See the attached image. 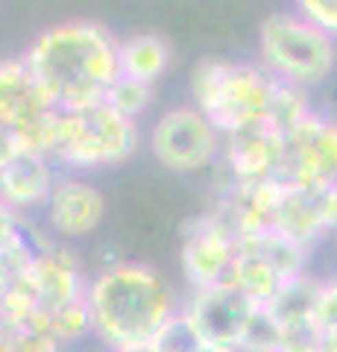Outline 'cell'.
Segmentation results:
<instances>
[{
    "instance_id": "6da1fadb",
    "label": "cell",
    "mask_w": 337,
    "mask_h": 352,
    "mask_svg": "<svg viewBox=\"0 0 337 352\" xmlns=\"http://www.w3.org/2000/svg\"><path fill=\"white\" fill-rule=\"evenodd\" d=\"M117 44L121 38L112 36V30L77 18L41 30L21 56L56 109L73 112L100 103L108 85L121 76Z\"/></svg>"
},
{
    "instance_id": "7a4b0ae2",
    "label": "cell",
    "mask_w": 337,
    "mask_h": 352,
    "mask_svg": "<svg viewBox=\"0 0 337 352\" xmlns=\"http://www.w3.org/2000/svg\"><path fill=\"white\" fill-rule=\"evenodd\" d=\"M91 329L100 344L115 352L150 344L156 332L182 308V300L161 270L144 261L115 258L97 267L89 279Z\"/></svg>"
},
{
    "instance_id": "3957f363",
    "label": "cell",
    "mask_w": 337,
    "mask_h": 352,
    "mask_svg": "<svg viewBox=\"0 0 337 352\" xmlns=\"http://www.w3.org/2000/svg\"><path fill=\"white\" fill-rule=\"evenodd\" d=\"M276 80L258 62L205 56L191 71V106L211 120L223 138L267 124Z\"/></svg>"
},
{
    "instance_id": "277c9868",
    "label": "cell",
    "mask_w": 337,
    "mask_h": 352,
    "mask_svg": "<svg viewBox=\"0 0 337 352\" xmlns=\"http://www.w3.org/2000/svg\"><path fill=\"white\" fill-rule=\"evenodd\" d=\"M258 65L273 80L311 91L337 68V38L297 9L273 12L258 27Z\"/></svg>"
},
{
    "instance_id": "5b68a950",
    "label": "cell",
    "mask_w": 337,
    "mask_h": 352,
    "mask_svg": "<svg viewBox=\"0 0 337 352\" xmlns=\"http://www.w3.org/2000/svg\"><path fill=\"white\" fill-rule=\"evenodd\" d=\"M141 147V126L115 112L106 100L62 112L56 144H53V162L65 170L85 173L115 168Z\"/></svg>"
},
{
    "instance_id": "8992f818",
    "label": "cell",
    "mask_w": 337,
    "mask_h": 352,
    "mask_svg": "<svg viewBox=\"0 0 337 352\" xmlns=\"http://www.w3.org/2000/svg\"><path fill=\"white\" fill-rule=\"evenodd\" d=\"M62 109L45 94L30 74L24 56H12L0 65V129L3 147H24L53 159Z\"/></svg>"
},
{
    "instance_id": "52a82bcc",
    "label": "cell",
    "mask_w": 337,
    "mask_h": 352,
    "mask_svg": "<svg viewBox=\"0 0 337 352\" xmlns=\"http://www.w3.org/2000/svg\"><path fill=\"white\" fill-rule=\"evenodd\" d=\"M147 147L167 173L191 176L220 164L223 135L197 106H173L153 120Z\"/></svg>"
},
{
    "instance_id": "ba28073f",
    "label": "cell",
    "mask_w": 337,
    "mask_h": 352,
    "mask_svg": "<svg viewBox=\"0 0 337 352\" xmlns=\"http://www.w3.org/2000/svg\"><path fill=\"white\" fill-rule=\"evenodd\" d=\"M237 244H241L237 235L211 208L188 220L182 229L179 247V267L188 282V291L229 282L232 264L237 258Z\"/></svg>"
},
{
    "instance_id": "9c48e42d",
    "label": "cell",
    "mask_w": 337,
    "mask_h": 352,
    "mask_svg": "<svg viewBox=\"0 0 337 352\" xmlns=\"http://www.w3.org/2000/svg\"><path fill=\"white\" fill-rule=\"evenodd\" d=\"M255 311L258 302H253L229 282L188 291V296L182 300V314L194 323L205 346L237 349Z\"/></svg>"
},
{
    "instance_id": "30bf717a",
    "label": "cell",
    "mask_w": 337,
    "mask_h": 352,
    "mask_svg": "<svg viewBox=\"0 0 337 352\" xmlns=\"http://www.w3.org/2000/svg\"><path fill=\"white\" fill-rule=\"evenodd\" d=\"M279 179L293 185L337 182V120L332 115L314 109L297 129L288 132Z\"/></svg>"
},
{
    "instance_id": "8fae6325",
    "label": "cell",
    "mask_w": 337,
    "mask_h": 352,
    "mask_svg": "<svg viewBox=\"0 0 337 352\" xmlns=\"http://www.w3.org/2000/svg\"><path fill=\"white\" fill-rule=\"evenodd\" d=\"M59 164L45 153L24 147H3L0 153V197L3 208L18 214L45 212L59 182Z\"/></svg>"
},
{
    "instance_id": "7c38bea8",
    "label": "cell",
    "mask_w": 337,
    "mask_h": 352,
    "mask_svg": "<svg viewBox=\"0 0 337 352\" xmlns=\"http://www.w3.org/2000/svg\"><path fill=\"white\" fill-rule=\"evenodd\" d=\"M45 229L56 241H82L100 229L106 217L103 191L77 173L59 176L56 188L45 206Z\"/></svg>"
},
{
    "instance_id": "4fadbf2b",
    "label": "cell",
    "mask_w": 337,
    "mask_h": 352,
    "mask_svg": "<svg viewBox=\"0 0 337 352\" xmlns=\"http://www.w3.org/2000/svg\"><path fill=\"white\" fill-rule=\"evenodd\" d=\"M285 147H288L285 132H276L273 126L261 124L223 138V156L217 168L223 170V179L237 185L279 179L281 162H285Z\"/></svg>"
},
{
    "instance_id": "5bb4252c",
    "label": "cell",
    "mask_w": 337,
    "mask_h": 352,
    "mask_svg": "<svg viewBox=\"0 0 337 352\" xmlns=\"http://www.w3.org/2000/svg\"><path fill=\"white\" fill-rule=\"evenodd\" d=\"M30 279L32 288L38 294L41 308H62L68 302L85 300L89 294V279L82 273V258L80 252L73 250L68 241H47L45 247L38 250L36 261L30 267Z\"/></svg>"
},
{
    "instance_id": "9a60e30c",
    "label": "cell",
    "mask_w": 337,
    "mask_h": 352,
    "mask_svg": "<svg viewBox=\"0 0 337 352\" xmlns=\"http://www.w3.org/2000/svg\"><path fill=\"white\" fill-rule=\"evenodd\" d=\"M273 229H279L281 235H288L293 241H299V244H305L308 250L320 238L329 235L323 223V212H320V185L285 182V191H281V200L273 214Z\"/></svg>"
},
{
    "instance_id": "2e32d148",
    "label": "cell",
    "mask_w": 337,
    "mask_h": 352,
    "mask_svg": "<svg viewBox=\"0 0 337 352\" xmlns=\"http://www.w3.org/2000/svg\"><path fill=\"white\" fill-rule=\"evenodd\" d=\"M323 282L311 273L293 276L288 282H281V288L273 294L264 308L276 317V323L285 329V335L290 332H305V329H317V308H320V296H323Z\"/></svg>"
},
{
    "instance_id": "e0dca14e",
    "label": "cell",
    "mask_w": 337,
    "mask_h": 352,
    "mask_svg": "<svg viewBox=\"0 0 337 352\" xmlns=\"http://www.w3.org/2000/svg\"><path fill=\"white\" fill-rule=\"evenodd\" d=\"M170 44L156 32H135L117 44V68L126 80L156 85L170 68Z\"/></svg>"
},
{
    "instance_id": "ac0fdd59",
    "label": "cell",
    "mask_w": 337,
    "mask_h": 352,
    "mask_svg": "<svg viewBox=\"0 0 337 352\" xmlns=\"http://www.w3.org/2000/svg\"><path fill=\"white\" fill-rule=\"evenodd\" d=\"M281 282L285 279H281L253 247L244 244V241L237 244V258L232 264L229 285H235L237 291H244L253 302L267 305L270 300H273V294L281 288Z\"/></svg>"
},
{
    "instance_id": "d6986e66",
    "label": "cell",
    "mask_w": 337,
    "mask_h": 352,
    "mask_svg": "<svg viewBox=\"0 0 337 352\" xmlns=\"http://www.w3.org/2000/svg\"><path fill=\"white\" fill-rule=\"evenodd\" d=\"M244 244H249L261 258H264L270 267H273L281 279H293V276H302L308 273V256L311 250L299 241H293L288 235H281L279 229H267V232H258L253 238H244Z\"/></svg>"
},
{
    "instance_id": "ffe728a7",
    "label": "cell",
    "mask_w": 337,
    "mask_h": 352,
    "mask_svg": "<svg viewBox=\"0 0 337 352\" xmlns=\"http://www.w3.org/2000/svg\"><path fill=\"white\" fill-rule=\"evenodd\" d=\"M314 112L311 106V94L305 88L279 82L273 85V97H270V112H267V126H273L276 132H293L302 120Z\"/></svg>"
},
{
    "instance_id": "44dd1931",
    "label": "cell",
    "mask_w": 337,
    "mask_h": 352,
    "mask_svg": "<svg viewBox=\"0 0 337 352\" xmlns=\"http://www.w3.org/2000/svg\"><path fill=\"white\" fill-rule=\"evenodd\" d=\"M103 100L112 106L115 112H121L124 118L138 120L150 109V103H153V85L138 82V80H126V76H117V80L108 85Z\"/></svg>"
},
{
    "instance_id": "7402d4cb",
    "label": "cell",
    "mask_w": 337,
    "mask_h": 352,
    "mask_svg": "<svg viewBox=\"0 0 337 352\" xmlns=\"http://www.w3.org/2000/svg\"><path fill=\"white\" fill-rule=\"evenodd\" d=\"M281 344H285V329L276 323V317L264 305H258V311L253 314V320H249L241 338L237 352H279Z\"/></svg>"
},
{
    "instance_id": "603a6c76",
    "label": "cell",
    "mask_w": 337,
    "mask_h": 352,
    "mask_svg": "<svg viewBox=\"0 0 337 352\" xmlns=\"http://www.w3.org/2000/svg\"><path fill=\"white\" fill-rule=\"evenodd\" d=\"M150 344H153L156 352H202V346H205L200 332L194 329V323L182 314V308L159 329Z\"/></svg>"
},
{
    "instance_id": "cb8c5ba5",
    "label": "cell",
    "mask_w": 337,
    "mask_h": 352,
    "mask_svg": "<svg viewBox=\"0 0 337 352\" xmlns=\"http://www.w3.org/2000/svg\"><path fill=\"white\" fill-rule=\"evenodd\" d=\"M0 352H62V344L50 335L21 329V332H3Z\"/></svg>"
},
{
    "instance_id": "d4e9b609",
    "label": "cell",
    "mask_w": 337,
    "mask_h": 352,
    "mask_svg": "<svg viewBox=\"0 0 337 352\" xmlns=\"http://www.w3.org/2000/svg\"><path fill=\"white\" fill-rule=\"evenodd\" d=\"M293 9L337 38V0H293Z\"/></svg>"
},
{
    "instance_id": "484cf974",
    "label": "cell",
    "mask_w": 337,
    "mask_h": 352,
    "mask_svg": "<svg viewBox=\"0 0 337 352\" xmlns=\"http://www.w3.org/2000/svg\"><path fill=\"white\" fill-rule=\"evenodd\" d=\"M320 349L323 352H337V326H329V329H320Z\"/></svg>"
},
{
    "instance_id": "4316f807",
    "label": "cell",
    "mask_w": 337,
    "mask_h": 352,
    "mask_svg": "<svg viewBox=\"0 0 337 352\" xmlns=\"http://www.w3.org/2000/svg\"><path fill=\"white\" fill-rule=\"evenodd\" d=\"M115 352H156V349H153V344H135V346H124Z\"/></svg>"
},
{
    "instance_id": "83f0119b",
    "label": "cell",
    "mask_w": 337,
    "mask_h": 352,
    "mask_svg": "<svg viewBox=\"0 0 337 352\" xmlns=\"http://www.w3.org/2000/svg\"><path fill=\"white\" fill-rule=\"evenodd\" d=\"M202 352H237V349H223V346H202Z\"/></svg>"
}]
</instances>
